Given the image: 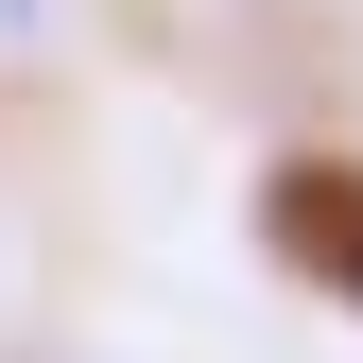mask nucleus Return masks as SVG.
I'll use <instances>...</instances> for the list:
<instances>
[{"label":"nucleus","mask_w":363,"mask_h":363,"mask_svg":"<svg viewBox=\"0 0 363 363\" xmlns=\"http://www.w3.org/2000/svg\"><path fill=\"white\" fill-rule=\"evenodd\" d=\"M277 242L311 259V277L363 294V191H346V173H294V191H277Z\"/></svg>","instance_id":"nucleus-1"}]
</instances>
